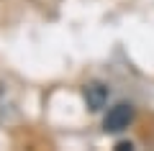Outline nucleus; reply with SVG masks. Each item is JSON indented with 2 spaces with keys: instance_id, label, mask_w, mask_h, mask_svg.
I'll return each instance as SVG.
<instances>
[{
  "instance_id": "nucleus-2",
  "label": "nucleus",
  "mask_w": 154,
  "mask_h": 151,
  "mask_svg": "<svg viewBox=\"0 0 154 151\" xmlns=\"http://www.w3.org/2000/svg\"><path fill=\"white\" fill-rule=\"evenodd\" d=\"M85 100H88L90 110H100L105 105V100H108V90L103 85H98V82H93V85L85 87Z\"/></svg>"
},
{
  "instance_id": "nucleus-1",
  "label": "nucleus",
  "mask_w": 154,
  "mask_h": 151,
  "mask_svg": "<svg viewBox=\"0 0 154 151\" xmlns=\"http://www.w3.org/2000/svg\"><path fill=\"white\" fill-rule=\"evenodd\" d=\"M131 120H134V108L128 103H118L108 110V115L103 120V131L105 133H121V131L128 128Z\"/></svg>"
}]
</instances>
